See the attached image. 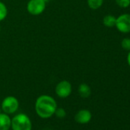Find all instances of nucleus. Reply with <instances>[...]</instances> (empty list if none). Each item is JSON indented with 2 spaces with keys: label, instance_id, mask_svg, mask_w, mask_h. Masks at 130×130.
Masks as SVG:
<instances>
[{
  "label": "nucleus",
  "instance_id": "nucleus-1",
  "mask_svg": "<svg viewBox=\"0 0 130 130\" xmlns=\"http://www.w3.org/2000/svg\"><path fill=\"white\" fill-rule=\"evenodd\" d=\"M57 104L54 97L49 95H41L35 103V109L37 115L42 119H48L54 115Z\"/></svg>",
  "mask_w": 130,
  "mask_h": 130
},
{
  "label": "nucleus",
  "instance_id": "nucleus-2",
  "mask_svg": "<svg viewBox=\"0 0 130 130\" xmlns=\"http://www.w3.org/2000/svg\"><path fill=\"white\" fill-rule=\"evenodd\" d=\"M11 128L12 130H31L32 123L28 116L19 113L12 119Z\"/></svg>",
  "mask_w": 130,
  "mask_h": 130
},
{
  "label": "nucleus",
  "instance_id": "nucleus-3",
  "mask_svg": "<svg viewBox=\"0 0 130 130\" xmlns=\"http://www.w3.org/2000/svg\"><path fill=\"white\" fill-rule=\"evenodd\" d=\"M47 3L44 0H29L27 3V11L31 15H40L46 9Z\"/></svg>",
  "mask_w": 130,
  "mask_h": 130
},
{
  "label": "nucleus",
  "instance_id": "nucleus-4",
  "mask_svg": "<svg viewBox=\"0 0 130 130\" xmlns=\"http://www.w3.org/2000/svg\"><path fill=\"white\" fill-rule=\"evenodd\" d=\"M19 107V102L18 99L13 96H6L2 102L1 108L3 112L9 115L15 113Z\"/></svg>",
  "mask_w": 130,
  "mask_h": 130
},
{
  "label": "nucleus",
  "instance_id": "nucleus-5",
  "mask_svg": "<svg viewBox=\"0 0 130 130\" xmlns=\"http://www.w3.org/2000/svg\"><path fill=\"white\" fill-rule=\"evenodd\" d=\"M72 93V85L66 80H63L57 83L55 87V93L60 98L64 99L68 97Z\"/></svg>",
  "mask_w": 130,
  "mask_h": 130
},
{
  "label": "nucleus",
  "instance_id": "nucleus-6",
  "mask_svg": "<svg viewBox=\"0 0 130 130\" xmlns=\"http://www.w3.org/2000/svg\"><path fill=\"white\" fill-rule=\"evenodd\" d=\"M115 27L121 33H130V14L125 13L117 17Z\"/></svg>",
  "mask_w": 130,
  "mask_h": 130
},
{
  "label": "nucleus",
  "instance_id": "nucleus-7",
  "mask_svg": "<svg viewBox=\"0 0 130 130\" xmlns=\"http://www.w3.org/2000/svg\"><path fill=\"white\" fill-rule=\"evenodd\" d=\"M74 119L75 121L80 124H87L90 122L92 113L88 109H80L76 113Z\"/></svg>",
  "mask_w": 130,
  "mask_h": 130
},
{
  "label": "nucleus",
  "instance_id": "nucleus-8",
  "mask_svg": "<svg viewBox=\"0 0 130 130\" xmlns=\"http://www.w3.org/2000/svg\"><path fill=\"white\" fill-rule=\"evenodd\" d=\"M12 119L5 112L0 113V130H9L11 128Z\"/></svg>",
  "mask_w": 130,
  "mask_h": 130
},
{
  "label": "nucleus",
  "instance_id": "nucleus-9",
  "mask_svg": "<svg viewBox=\"0 0 130 130\" xmlns=\"http://www.w3.org/2000/svg\"><path fill=\"white\" fill-rule=\"evenodd\" d=\"M78 93L82 98H88L91 95V88L87 84H81L78 87Z\"/></svg>",
  "mask_w": 130,
  "mask_h": 130
},
{
  "label": "nucleus",
  "instance_id": "nucleus-10",
  "mask_svg": "<svg viewBox=\"0 0 130 130\" xmlns=\"http://www.w3.org/2000/svg\"><path fill=\"white\" fill-rule=\"evenodd\" d=\"M116 18L115 16H113L112 15H107L104 16V18L103 19V23L106 27L112 28L116 25Z\"/></svg>",
  "mask_w": 130,
  "mask_h": 130
},
{
  "label": "nucleus",
  "instance_id": "nucleus-11",
  "mask_svg": "<svg viewBox=\"0 0 130 130\" xmlns=\"http://www.w3.org/2000/svg\"><path fill=\"white\" fill-rule=\"evenodd\" d=\"M104 0H87V6L93 10L99 9L103 4Z\"/></svg>",
  "mask_w": 130,
  "mask_h": 130
},
{
  "label": "nucleus",
  "instance_id": "nucleus-12",
  "mask_svg": "<svg viewBox=\"0 0 130 130\" xmlns=\"http://www.w3.org/2000/svg\"><path fill=\"white\" fill-rule=\"evenodd\" d=\"M8 15V9L6 4L0 1V22H3Z\"/></svg>",
  "mask_w": 130,
  "mask_h": 130
},
{
  "label": "nucleus",
  "instance_id": "nucleus-13",
  "mask_svg": "<svg viewBox=\"0 0 130 130\" xmlns=\"http://www.w3.org/2000/svg\"><path fill=\"white\" fill-rule=\"evenodd\" d=\"M121 47L123 50L129 51H130V38H125L121 41Z\"/></svg>",
  "mask_w": 130,
  "mask_h": 130
},
{
  "label": "nucleus",
  "instance_id": "nucleus-14",
  "mask_svg": "<svg viewBox=\"0 0 130 130\" xmlns=\"http://www.w3.org/2000/svg\"><path fill=\"white\" fill-rule=\"evenodd\" d=\"M116 5L122 9H126L130 6V0H115Z\"/></svg>",
  "mask_w": 130,
  "mask_h": 130
},
{
  "label": "nucleus",
  "instance_id": "nucleus-15",
  "mask_svg": "<svg viewBox=\"0 0 130 130\" xmlns=\"http://www.w3.org/2000/svg\"><path fill=\"white\" fill-rule=\"evenodd\" d=\"M54 115H56V116L57 118L63 119V118H64L65 116H66L67 112H66V110H65L63 108H57L56 110H55Z\"/></svg>",
  "mask_w": 130,
  "mask_h": 130
},
{
  "label": "nucleus",
  "instance_id": "nucleus-16",
  "mask_svg": "<svg viewBox=\"0 0 130 130\" xmlns=\"http://www.w3.org/2000/svg\"><path fill=\"white\" fill-rule=\"evenodd\" d=\"M127 63L128 64V66L130 67V51H128V54L127 55Z\"/></svg>",
  "mask_w": 130,
  "mask_h": 130
},
{
  "label": "nucleus",
  "instance_id": "nucleus-17",
  "mask_svg": "<svg viewBox=\"0 0 130 130\" xmlns=\"http://www.w3.org/2000/svg\"><path fill=\"white\" fill-rule=\"evenodd\" d=\"M44 1H45V2H46V3H47V2H48V1H49V0H44Z\"/></svg>",
  "mask_w": 130,
  "mask_h": 130
},
{
  "label": "nucleus",
  "instance_id": "nucleus-18",
  "mask_svg": "<svg viewBox=\"0 0 130 130\" xmlns=\"http://www.w3.org/2000/svg\"><path fill=\"white\" fill-rule=\"evenodd\" d=\"M0 31H1V27H0Z\"/></svg>",
  "mask_w": 130,
  "mask_h": 130
},
{
  "label": "nucleus",
  "instance_id": "nucleus-19",
  "mask_svg": "<svg viewBox=\"0 0 130 130\" xmlns=\"http://www.w3.org/2000/svg\"><path fill=\"white\" fill-rule=\"evenodd\" d=\"M0 113H1V109H0Z\"/></svg>",
  "mask_w": 130,
  "mask_h": 130
}]
</instances>
